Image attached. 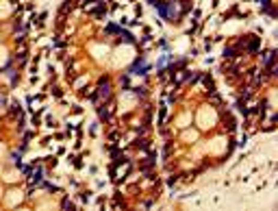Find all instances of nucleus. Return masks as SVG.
Returning a JSON list of instances; mask_svg holds the SVG:
<instances>
[{
  "label": "nucleus",
  "mask_w": 278,
  "mask_h": 211,
  "mask_svg": "<svg viewBox=\"0 0 278 211\" xmlns=\"http://www.w3.org/2000/svg\"><path fill=\"white\" fill-rule=\"evenodd\" d=\"M222 120H224V122H226L224 126L228 128V131H235V120H233V118H230L228 113H222Z\"/></svg>",
  "instance_id": "f257e3e1"
},
{
  "label": "nucleus",
  "mask_w": 278,
  "mask_h": 211,
  "mask_svg": "<svg viewBox=\"0 0 278 211\" xmlns=\"http://www.w3.org/2000/svg\"><path fill=\"white\" fill-rule=\"evenodd\" d=\"M119 39H124V41H133V35L128 33V31H119Z\"/></svg>",
  "instance_id": "f03ea898"
},
{
  "label": "nucleus",
  "mask_w": 278,
  "mask_h": 211,
  "mask_svg": "<svg viewBox=\"0 0 278 211\" xmlns=\"http://www.w3.org/2000/svg\"><path fill=\"white\" fill-rule=\"evenodd\" d=\"M204 85H207L209 91H213V78H211V76H204Z\"/></svg>",
  "instance_id": "7ed1b4c3"
},
{
  "label": "nucleus",
  "mask_w": 278,
  "mask_h": 211,
  "mask_svg": "<svg viewBox=\"0 0 278 211\" xmlns=\"http://www.w3.org/2000/svg\"><path fill=\"white\" fill-rule=\"evenodd\" d=\"M137 148H148V139H137Z\"/></svg>",
  "instance_id": "20e7f679"
}]
</instances>
